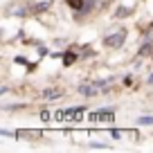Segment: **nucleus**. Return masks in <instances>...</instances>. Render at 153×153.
Here are the masks:
<instances>
[{"label": "nucleus", "mask_w": 153, "mask_h": 153, "mask_svg": "<svg viewBox=\"0 0 153 153\" xmlns=\"http://www.w3.org/2000/svg\"><path fill=\"white\" fill-rule=\"evenodd\" d=\"M41 120L52 122V124H76V122H88V124H110L113 115L110 113H86L83 108H70V110H54V113H41Z\"/></svg>", "instance_id": "obj_1"}, {"label": "nucleus", "mask_w": 153, "mask_h": 153, "mask_svg": "<svg viewBox=\"0 0 153 153\" xmlns=\"http://www.w3.org/2000/svg\"><path fill=\"white\" fill-rule=\"evenodd\" d=\"M68 2H70L74 9H79V7H81V0H68Z\"/></svg>", "instance_id": "obj_2"}, {"label": "nucleus", "mask_w": 153, "mask_h": 153, "mask_svg": "<svg viewBox=\"0 0 153 153\" xmlns=\"http://www.w3.org/2000/svg\"><path fill=\"white\" fill-rule=\"evenodd\" d=\"M74 61V54H65V63H72Z\"/></svg>", "instance_id": "obj_3"}]
</instances>
